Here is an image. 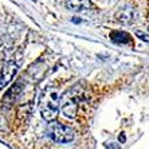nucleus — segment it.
Instances as JSON below:
<instances>
[{
	"instance_id": "nucleus-4",
	"label": "nucleus",
	"mask_w": 149,
	"mask_h": 149,
	"mask_svg": "<svg viewBox=\"0 0 149 149\" xmlns=\"http://www.w3.org/2000/svg\"><path fill=\"white\" fill-rule=\"evenodd\" d=\"M17 71V65L15 62H7L0 70V89H4L11 81L14 79Z\"/></svg>"
},
{
	"instance_id": "nucleus-3",
	"label": "nucleus",
	"mask_w": 149,
	"mask_h": 149,
	"mask_svg": "<svg viewBox=\"0 0 149 149\" xmlns=\"http://www.w3.org/2000/svg\"><path fill=\"white\" fill-rule=\"evenodd\" d=\"M59 104H61V110L65 117L75 118L78 113V93L75 90L66 91Z\"/></svg>"
},
{
	"instance_id": "nucleus-7",
	"label": "nucleus",
	"mask_w": 149,
	"mask_h": 149,
	"mask_svg": "<svg viewBox=\"0 0 149 149\" xmlns=\"http://www.w3.org/2000/svg\"><path fill=\"white\" fill-rule=\"evenodd\" d=\"M110 39L113 42H116V43H121V45L132 43V36L128 32H124V31H113L110 34Z\"/></svg>"
},
{
	"instance_id": "nucleus-2",
	"label": "nucleus",
	"mask_w": 149,
	"mask_h": 149,
	"mask_svg": "<svg viewBox=\"0 0 149 149\" xmlns=\"http://www.w3.org/2000/svg\"><path fill=\"white\" fill-rule=\"evenodd\" d=\"M47 134L51 140L59 144H66L74 140V130L70 126L61 122L51 121V124L47 128Z\"/></svg>"
},
{
	"instance_id": "nucleus-5",
	"label": "nucleus",
	"mask_w": 149,
	"mask_h": 149,
	"mask_svg": "<svg viewBox=\"0 0 149 149\" xmlns=\"http://www.w3.org/2000/svg\"><path fill=\"white\" fill-rule=\"evenodd\" d=\"M118 22H121V23H125V24H128V23H132L136 17V10L133 6H125L122 7L121 10L117 12L116 15Z\"/></svg>"
},
{
	"instance_id": "nucleus-6",
	"label": "nucleus",
	"mask_w": 149,
	"mask_h": 149,
	"mask_svg": "<svg viewBox=\"0 0 149 149\" xmlns=\"http://www.w3.org/2000/svg\"><path fill=\"white\" fill-rule=\"evenodd\" d=\"M66 6L70 11L79 12V11H85L91 8V1L90 0H67Z\"/></svg>"
},
{
	"instance_id": "nucleus-8",
	"label": "nucleus",
	"mask_w": 149,
	"mask_h": 149,
	"mask_svg": "<svg viewBox=\"0 0 149 149\" xmlns=\"http://www.w3.org/2000/svg\"><path fill=\"white\" fill-rule=\"evenodd\" d=\"M136 35L139 36L141 40H144V42H148L149 43V35H146L145 32H141V31H136Z\"/></svg>"
},
{
	"instance_id": "nucleus-1",
	"label": "nucleus",
	"mask_w": 149,
	"mask_h": 149,
	"mask_svg": "<svg viewBox=\"0 0 149 149\" xmlns=\"http://www.w3.org/2000/svg\"><path fill=\"white\" fill-rule=\"evenodd\" d=\"M39 110L46 121H54L59 110V94L54 87H46L39 100Z\"/></svg>"
}]
</instances>
